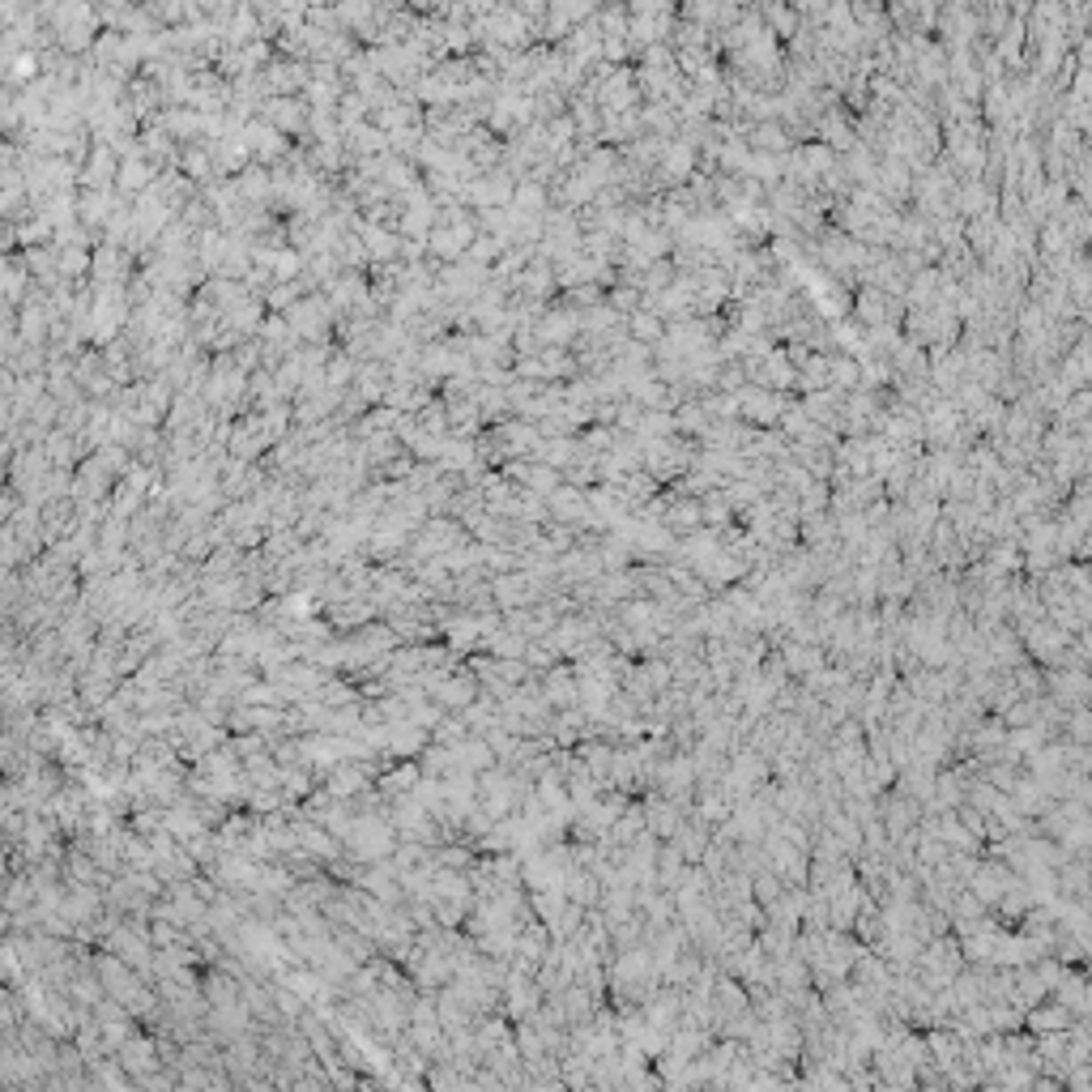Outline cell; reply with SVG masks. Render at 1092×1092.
Returning <instances> with one entry per match:
<instances>
[{
  "label": "cell",
  "mask_w": 1092,
  "mask_h": 1092,
  "mask_svg": "<svg viewBox=\"0 0 1092 1092\" xmlns=\"http://www.w3.org/2000/svg\"><path fill=\"white\" fill-rule=\"evenodd\" d=\"M1028 1020H1032V1028H1041V1032L1067 1028V1007H1037Z\"/></svg>",
  "instance_id": "obj_1"
},
{
  "label": "cell",
  "mask_w": 1092,
  "mask_h": 1092,
  "mask_svg": "<svg viewBox=\"0 0 1092 1092\" xmlns=\"http://www.w3.org/2000/svg\"><path fill=\"white\" fill-rule=\"evenodd\" d=\"M1084 948H1088V956H1092V939H1088V943H1084Z\"/></svg>",
  "instance_id": "obj_2"
}]
</instances>
